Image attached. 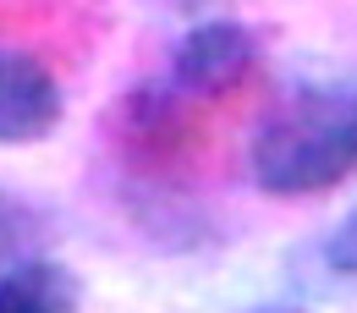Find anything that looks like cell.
Wrapping results in <instances>:
<instances>
[{
  "mask_svg": "<svg viewBox=\"0 0 357 313\" xmlns=\"http://www.w3.org/2000/svg\"><path fill=\"white\" fill-rule=\"evenodd\" d=\"M248 171L269 198H313L357 176V72L286 93L253 132Z\"/></svg>",
  "mask_w": 357,
  "mask_h": 313,
  "instance_id": "1",
  "label": "cell"
},
{
  "mask_svg": "<svg viewBox=\"0 0 357 313\" xmlns=\"http://www.w3.org/2000/svg\"><path fill=\"white\" fill-rule=\"evenodd\" d=\"M253 72H259V39L231 17L187 28L176 55H171V89L181 99H225Z\"/></svg>",
  "mask_w": 357,
  "mask_h": 313,
  "instance_id": "2",
  "label": "cell"
},
{
  "mask_svg": "<svg viewBox=\"0 0 357 313\" xmlns=\"http://www.w3.org/2000/svg\"><path fill=\"white\" fill-rule=\"evenodd\" d=\"M66 93L45 61L0 49V143H39L61 127Z\"/></svg>",
  "mask_w": 357,
  "mask_h": 313,
  "instance_id": "3",
  "label": "cell"
},
{
  "mask_svg": "<svg viewBox=\"0 0 357 313\" xmlns=\"http://www.w3.org/2000/svg\"><path fill=\"white\" fill-rule=\"evenodd\" d=\"M0 313H83V286L66 264L39 253L0 269Z\"/></svg>",
  "mask_w": 357,
  "mask_h": 313,
  "instance_id": "4",
  "label": "cell"
},
{
  "mask_svg": "<svg viewBox=\"0 0 357 313\" xmlns=\"http://www.w3.org/2000/svg\"><path fill=\"white\" fill-rule=\"evenodd\" d=\"M121 127L132 137V148H143L149 160H176L187 148V116L160 89H143L132 105H121Z\"/></svg>",
  "mask_w": 357,
  "mask_h": 313,
  "instance_id": "5",
  "label": "cell"
},
{
  "mask_svg": "<svg viewBox=\"0 0 357 313\" xmlns=\"http://www.w3.org/2000/svg\"><path fill=\"white\" fill-rule=\"evenodd\" d=\"M39 236H45L39 209L22 204L17 192H0V269L22 264V259H39Z\"/></svg>",
  "mask_w": 357,
  "mask_h": 313,
  "instance_id": "6",
  "label": "cell"
},
{
  "mask_svg": "<svg viewBox=\"0 0 357 313\" xmlns=\"http://www.w3.org/2000/svg\"><path fill=\"white\" fill-rule=\"evenodd\" d=\"M324 264H330V275L357 280V209L330 231V242H324Z\"/></svg>",
  "mask_w": 357,
  "mask_h": 313,
  "instance_id": "7",
  "label": "cell"
},
{
  "mask_svg": "<svg viewBox=\"0 0 357 313\" xmlns=\"http://www.w3.org/2000/svg\"><path fill=\"white\" fill-rule=\"evenodd\" d=\"M171 6H204V0H171Z\"/></svg>",
  "mask_w": 357,
  "mask_h": 313,
  "instance_id": "8",
  "label": "cell"
},
{
  "mask_svg": "<svg viewBox=\"0 0 357 313\" xmlns=\"http://www.w3.org/2000/svg\"><path fill=\"white\" fill-rule=\"evenodd\" d=\"M264 313H291V308H264Z\"/></svg>",
  "mask_w": 357,
  "mask_h": 313,
  "instance_id": "9",
  "label": "cell"
}]
</instances>
